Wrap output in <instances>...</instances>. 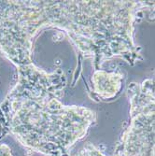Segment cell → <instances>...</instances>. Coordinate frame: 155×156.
<instances>
[{
    "label": "cell",
    "mask_w": 155,
    "mask_h": 156,
    "mask_svg": "<svg viewBox=\"0 0 155 156\" xmlns=\"http://www.w3.org/2000/svg\"><path fill=\"white\" fill-rule=\"evenodd\" d=\"M78 156V155H76ZM79 156H106L99 149L96 148L95 146H93V144H88L86 147H84Z\"/></svg>",
    "instance_id": "5"
},
{
    "label": "cell",
    "mask_w": 155,
    "mask_h": 156,
    "mask_svg": "<svg viewBox=\"0 0 155 156\" xmlns=\"http://www.w3.org/2000/svg\"><path fill=\"white\" fill-rule=\"evenodd\" d=\"M0 156H13L11 149L7 144H0Z\"/></svg>",
    "instance_id": "6"
},
{
    "label": "cell",
    "mask_w": 155,
    "mask_h": 156,
    "mask_svg": "<svg viewBox=\"0 0 155 156\" xmlns=\"http://www.w3.org/2000/svg\"><path fill=\"white\" fill-rule=\"evenodd\" d=\"M127 93L130 123L113 156H155V80L133 82Z\"/></svg>",
    "instance_id": "3"
},
{
    "label": "cell",
    "mask_w": 155,
    "mask_h": 156,
    "mask_svg": "<svg viewBox=\"0 0 155 156\" xmlns=\"http://www.w3.org/2000/svg\"><path fill=\"white\" fill-rule=\"evenodd\" d=\"M109 73L101 71L100 69L94 72L92 81L93 84V92L102 98H111L119 92L121 88L122 75L111 73L107 81Z\"/></svg>",
    "instance_id": "4"
},
{
    "label": "cell",
    "mask_w": 155,
    "mask_h": 156,
    "mask_svg": "<svg viewBox=\"0 0 155 156\" xmlns=\"http://www.w3.org/2000/svg\"><path fill=\"white\" fill-rule=\"evenodd\" d=\"M17 73L0 103V138L10 135L31 153L70 156L95 122V112L63 103L66 77L60 68L47 72L31 63L18 66Z\"/></svg>",
    "instance_id": "2"
},
{
    "label": "cell",
    "mask_w": 155,
    "mask_h": 156,
    "mask_svg": "<svg viewBox=\"0 0 155 156\" xmlns=\"http://www.w3.org/2000/svg\"><path fill=\"white\" fill-rule=\"evenodd\" d=\"M155 1L0 0V53L14 65L33 61V45L45 29L63 32L95 70L109 59L136 60L138 13Z\"/></svg>",
    "instance_id": "1"
}]
</instances>
